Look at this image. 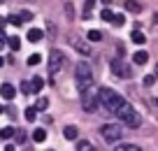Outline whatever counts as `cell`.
Here are the masks:
<instances>
[{
    "label": "cell",
    "instance_id": "obj_1",
    "mask_svg": "<svg viewBox=\"0 0 158 151\" xmlns=\"http://www.w3.org/2000/svg\"><path fill=\"white\" fill-rule=\"evenodd\" d=\"M114 114H116L118 121L126 123L128 128H139V126H142V114H139L137 109L133 107V105H128V103H123Z\"/></svg>",
    "mask_w": 158,
    "mask_h": 151
},
{
    "label": "cell",
    "instance_id": "obj_2",
    "mask_svg": "<svg viewBox=\"0 0 158 151\" xmlns=\"http://www.w3.org/2000/svg\"><path fill=\"white\" fill-rule=\"evenodd\" d=\"M98 103H100V107H102V109H107V112L114 114L121 105L126 103V100L118 95L116 91H112V88H100V91H98Z\"/></svg>",
    "mask_w": 158,
    "mask_h": 151
},
{
    "label": "cell",
    "instance_id": "obj_3",
    "mask_svg": "<svg viewBox=\"0 0 158 151\" xmlns=\"http://www.w3.org/2000/svg\"><path fill=\"white\" fill-rule=\"evenodd\" d=\"M74 84H77L79 93L86 91L89 86H93V70H91L89 63H77V68H74Z\"/></svg>",
    "mask_w": 158,
    "mask_h": 151
},
{
    "label": "cell",
    "instance_id": "obj_4",
    "mask_svg": "<svg viewBox=\"0 0 158 151\" xmlns=\"http://www.w3.org/2000/svg\"><path fill=\"white\" fill-rule=\"evenodd\" d=\"M81 107H84V112H89V114H93L95 109L100 107V103H98V91H95L93 86H89L86 91H81Z\"/></svg>",
    "mask_w": 158,
    "mask_h": 151
},
{
    "label": "cell",
    "instance_id": "obj_5",
    "mask_svg": "<svg viewBox=\"0 0 158 151\" xmlns=\"http://www.w3.org/2000/svg\"><path fill=\"white\" fill-rule=\"evenodd\" d=\"M65 63H68L65 54H63V51H58V49H54V51L49 54V72H51V77H56V74L65 68Z\"/></svg>",
    "mask_w": 158,
    "mask_h": 151
},
{
    "label": "cell",
    "instance_id": "obj_6",
    "mask_svg": "<svg viewBox=\"0 0 158 151\" xmlns=\"http://www.w3.org/2000/svg\"><path fill=\"white\" fill-rule=\"evenodd\" d=\"M100 135H102V140H107V144H114V142H118L121 137H123V128L107 123V126L100 128Z\"/></svg>",
    "mask_w": 158,
    "mask_h": 151
},
{
    "label": "cell",
    "instance_id": "obj_7",
    "mask_svg": "<svg viewBox=\"0 0 158 151\" xmlns=\"http://www.w3.org/2000/svg\"><path fill=\"white\" fill-rule=\"evenodd\" d=\"M109 68H112V72L116 74L118 79H130V77H133L130 68H128V65H126L121 58H112V61H109Z\"/></svg>",
    "mask_w": 158,
    "mask_h": 151
},
{
    "label": "cell",
    "instance_id": "obj_8",
    "mask_svg": "<svg viewBox=\"0 0 158 151\" xmlns=\"http://www.w3.org/2000/svg\"><path fill=\"white\" fill-rule=\"evenodd\" d=\"M0 95L5 98V100H12V98L16 95V88L12 86V84H2V86H0Z\"/></svg>",
    "mask_w": 158,
    "mask_h": 151
},
{
    "label": "cell",
    "instance_id": "obj_9",
    "mask_svg": "<svg viewBox=\"0 0 158 151\" xmlns=\"http://www.w3.org/2000/svg\"><path fill=\"white\" fill-rule=\"evenodd\" d=\"M123 7H126V12H130V14H139V12H142V5H139L137 0H126Z\"/></svg>",
    "mask_w": 158,
    "mask_h": 151
},
{
    "label": "cell",
    "instance_id": "obj_10",
    "mask_svg": "<svg viewBox=\"0 0 158 151\" xmlns=\"http://www.w3.org/2000/svg\"><path fill=\"white\" fill-rule=\"evenodd\" d=\"M72 47L77 49L81 56H91V47H89V44H84L81 40H72Z\"/></svg>",
    "mask_w": 158,
    "mask_h": 151
},
{
    "label": "cell",
    "instance_id": "obj_11",
    "mask_svg": "<svg viewBox=\"0 0 158 151\" xmlns=\"http://www.w3.org/2000/svg\"><path fill=\"white\" fill-rule=\"evenodd\" d=\"M147 61H149L147 51H135V54H133V63L135 65H147Z\"/></svg>",
    "mask_w": 158,
    "mask_h": 151
},
{
    "label": "cell",
    "instance_id": "obj_12",
    "mask_svg": "<svg viewBox=\"0 0 158 151\" xmlns=\"http://www.w3.org/2000/svg\"><path fill=\"white\" fill-rule=\"evenodd\" d=\"M26 37H28V42H40V40L44 37V33H42V30H40V28H30Z\"/></svg>",
    "mask_w": 158,
    "mask_h": 151
},
{
    "label": "cell",
    "instance_id": "obj_13",
    "mask_svg": "<svg viewBox=\"0 0 158 151\" xmlns=\"http://www.w3.org/2000/svg\"><path fill=\"white\" fill-rule=\"evenodd\" d=\"M77 135H79V130L74 126H65L63 128V137L65 140H77Z\"/></svg>",
    "mask_w": 158,
    "mask_h": 151
},
{
    "label": "cell",
    "instance_id": "obj_14",
    "mask_svg": "<svg viewBox=\"0 0 158 151\" xmlns=\"http://www.w3.org/2000/svg\"><path fill=\"white\" fill-rule=\"evenodd\" d=\"M42 86H44V79H42V77H33V82H30L33 93H40V91H42Z\"/></svg>",
    "mask_w": 158,
    "mask_h": 151
},
{
    "label": "cell",
    "instance_id": "obj_15",
    "mask_svg": "<svg viewBox=\"0 0 158 151\" xmlns=\"http://www.w3.org/2000/svg\"><path fill=\"white\" fill-rule=\"evenodd\" d=\"M130 40H133L135 44H144V42H147V35H144V33H139V30H135V33L130 35Z\"/></svg>",
    "mask_w": 158,
    "mask_h": 151
},
{
    "label": "cell",
    "instance_id": "obj_16",
    "mask_svg": "<svg viewBox=\"0 0 158 151\" xmlns=\"http://www.w3.org/2000/svg\"><path fill=\"white\" fill-rule=\"evenodd\" d=\"M7 44H10V49H12V51H19V49H21V40L16 37V35H12V37L7 40Z\"/></svg>",
    "mask_w": 158,
    "mask_h": 151
},
{
    "label": "cell",
    "instance_id": "obj_17",
    "mask_svg": "<svg viewBox=\"0 0 158 151\" xmlns=\"http://www.w3.org/2000/svg\"><path fill=\"white\" fill-rule=\"evenodd\" d=\"M86 40H91V42H100V40H102V33H100V30H89V33H86Z\"/></svg>",
    "mask_w": 158,
    "mask_h": 151
},
{
    "label": "cell",
    "instance_id": "obj_18",
    "mask_svg": "<svg viewBox=\"0 0 158 151\" xmlns=\"http://www.w3.org/2000/svg\"><path fill=\"white\" fill-rule=\"evenodd\" d=\"M33 140L35 142H44L47 140V130H44V128H37V130L33 132Z\"/></svg>",
    "mask_w": 158,
    "mask_h": 151
},
{
    "label": "cell",
    "instance_id": "obj_19",
    "mask_svg": "<svg viewBox=\"0 0 158 151\" xmlns=\"http://www.w3.org/2000/svg\"><path fill=\"white\" fill-rule=\"evenodd\" d=\"M114 151H142V149H139L137 144H118Z\"/></svg>",
    "mask_w": 158,
    "mask_h": 151
},
{
    "label": "cell",
    "instance_id": "obj_20",
    "mask_svg": "<svg viewBox=\"0 0 158 151\" xmlns=\"http://www.w3.org/2000/svg\"><path fill=\"white\" fill-rule=\"evenodd\" d=\"M100 19H102V21H109V23H112V19H114V12L109 10V7H105V10L100 12Z\"/></svg>",
    "mask_w": 158,
    "mask_h": 151
},
{
    "label": "cell",
    "instance_id": "obj_21",
    "mask_svg": "<svg viewBox=\"0 0 158 151\" xmlns=\"http://www.w3.org/2000/svg\"><path fill=\"white\" fill-rule=\"evenodd\" d=\"M12 135H14V128H12V126H7V128L0 130V140H10Z\"/></svg>",
    "mask_w": 158,
    "mask_h": 151
},
{
    "label": "cell",
    "instance_id": "obj_22",
    "mask_svg": "<svg viewBox=\"0 0 158 151\" xmlns=\"http://www.w3.org/2000/svg\"><path fill=\"white\" fill-rule=\"evenodd\" d=\"M35 119H37V109H35V107H28V109H26V121L33 123Z\"/></svg>",
    "mask_w": 158,
    "mask_h": 151
},
{
    "label": "cell",
    "instance_id": "obj_23",
    "mask_svg": "<svg viewBox=\"0 0 158 151\" xmlns=\"http://www.w3.org/2000/svg\"><path fill=\"white\" fill-rule=\"evenodd\" d=\"M77 151H95V146L91 142H79L77 144Z\"/></svg>",
    "mask_w": 158,
    "mask_h": 151
},
{
    "label": "cell",
    "instance_id": "obj_24",
    "mask_svg": "<svg viewBox=\"0 0 158 151\" xmlns=\"http://www.w3.org/2000/svg\"><path fill=\"white\" fill-rule=\"evenodd\" d=\"M47 107H49V100H47V98H40L37 105H35V109H37V112H44Z\"/></svg>",
    "mask_w": 158,
    "mask_h": 151
},
{
    "label": "cell",
    "instance_id": "obj_25",
    "mask_svg": "<svg viewBox=\"0 0 158 151\" xmlns=\"http://www.w3.org/2000/svg\"><path fill=\"white\" fill-rule=\"evenodd\" d=\"M112 23H114V26H123V23H126V16H123V14H114Z\"/></svg>",
    "mask_w": 158,
    "mask_h": 151
},
{
    "label": "cell",
    "instance_id": "obj_26",
    "mask_svg": "<svg viewBox=\"0 0 158 151\" xmlns=\"http://www.w3.org/2000/svg\"><path fill=\"white\" fill-rule=\"evenodd\" d=\"M40 61H42V56H40V54H33V56H28V65H30V68H33V65H37Z\"/></svg>",
    "mask_w": 158,
    "mask_h": 151
},
{
    "label": "cell",
    "instance_id": "obj_27",
    "mask_svg": "<svg viewBox=\"0 0 158 151\" xmlns=\"http://www.w3.org/2000/svg\"><path fill=\"white\" fill-rule=\"evenodd\" d=\"M7 21H10L12 26H21V23H23V19H21L19 14H12V16H10V19H7Z\"/></svg>",
    "mask_w": 158,
    "mask_h": 151
},
{
    "label": "cell",
    "instance_id": "obj_28",
    "mask_svg": "<svg viewBox=\"0 0 158 151\" xmlns=\"http://www.w3.org/2000/svg\"><path fill=\"white\" fill-rule=\"evenodd\" d=\"M153 82H156V74H147L144 77V86H153Z\"/></svg>",
    "mask_w": 158,
    "mask_h": 151
},
{
    "label": "cell",
    "instance_id": "obj_29",
    "mask_svg": "<svg viewBox=\"0 0 158 151\" xmlns=\"http://www.w3.org/2000/svg\"><path fill=\"white\" fill-rule=\"evenodd\" d=\"M14 135H16V142H19V144L26 140V132H23V130H14Z\"/></svg>",
    "mask_w": 158,
    "mask_h": 151
},
{
    "label": "cell",
    "instance_id": "obj_30",
    "mask_svg": "<svg viewBox=\"0 0 158 151\" xmlns=\"http://www.w3.org/2000/svg\"><path fill=\"white\" fill-rule=\"evenodd\" d=\"M21 91H23V93H33V88H30V82H23V84H21Z\"/></svg>",
    "mask_w": 158,
    "mask_h": 151
},
{
    "label": "cell",
    "instance_id": "obj_31",
    "mask_svg": "<svg viewBox=\"0 0 158 151\" xmlns=\"http://www.w3.org/2000/svg\"><path fill=\"white\" fill-rule=\"evenodd\" d=\"M21 19H23V21H30V19H33V14H30V12H21Z\"/></svg>",
    "mask_w": 158,
    "mask_h": 151
},
{
    "label": "cell",
    "instance_id": "obj_32",
    "mask_svg": "<svg viewBox=\"0 0 158 151\" xmlns=\"http://www.w3.org/2000/svg\"><path fill=\"white\" fill-rule=\"evenodd\" d=\"M5 151H14V144H7V146H5Z\"/></svg>",
    "mask_w": 158,
    "mask_h": 151
},
{
    "label": "cell",
    "instance_id": "obj_33",
    "mask_svg": "<svg viewBox=\"0 0 158 151\" xmlns=\"http://www.w3.org/2000/svg\"><path fill=\"white\" fill-rule=\"evenodd\" d=\"M5 47V37H2V35H0V49Z\"/></svg>",
    "mask_w": 158,
    "mask_h": 151
},
{
    "label": "cell",
    "instance_id": "obj_34",
    "mask_svg": "<svg viewBox=\"0 0 158 151\" xmlns=\"http://www.w3.org/2000/svg\"><path fill=\"white\" fill-rule=\"evenodd\" d=\"M153 74H156V79H158V63H156V68H153Z\"/></svg>",
    "mask_w": 158,
    "mask_h": 151
},
{
    "label": "cell",
    "instance_id": "obj_35",
    "mask_svg": "<svg viewBox=\"0 0 158 151\" xmlns=\"http://www.w3.org/2000/svg\"><path fill=\"white\" fill-rule=\"evenodd\" d=\"M2 65H5V58H0V68H2Z\"/></svg>",
    "mask_w": 158,
    "mask_h": 151
},
{
    "label": "cell",
    "instance_id": "obj_36",
    "mask_svg": "<svg viewBox=\"0 0 158 151\" xmlns=\"http://www.w3.org/2000/svg\"><path fill=\"white\" fill-rule=\"evenodd\" d=\"M102 2H105V5H109V2H112V0H102Z\"/></svg>",
    "mask_w": 158,
    "mask_h": 151
},
{
    "label": "cell",
    "instance_id": "obj_37",
    "mask_svg": "<svg viewBox=\"0 0 158 151\" xmlns=\"http://www.w3.org/2000/svg\"><path fill=\"white\" fill-rule=\"evenodd\" d=\"M0 114H2V107H0Z\"/></svg>",
    "mask_w": 158,
    "mask_h": 151
}]
</instances>
